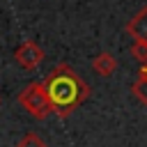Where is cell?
<instances>
[{
  "instance_id": "cell-1",
  "label": "cell",
  "mask_w": 147,
  "mask_h": 147,
  "mask_svg": "<svg viewBox=\"0 0 147 147\" xmlns=\"http://www.w3.org/2000/svg\"><path fill=\"white\" fill-rule=\"evenodd\" d=\"M51 92H53V99L57 101V103H69L71 99H74V85H71V80H57L53 87H51Z\"/></svg>"
},
{
  "instance_id": "cell-2",
  "label": "cell",
  "mask_w": 147,
  "mask_h": 147,
  "mask_svg": "<svg viewBox=\"0 0 147 147\" xmlns=\"http://www.w3.org/2000/svg\"><path fill=\"white\" fill-rule=\"evenodd\" d=\"M145 78H147V71H145Z\"/></svg>"
}]
</instances>
